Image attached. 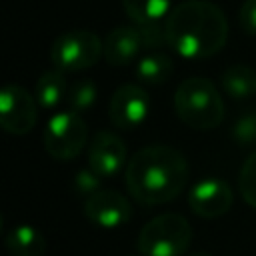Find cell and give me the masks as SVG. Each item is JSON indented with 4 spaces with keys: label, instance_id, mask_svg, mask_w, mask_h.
<instances>
[{
    "label": "cell",
    "instance_id": "22",
    "mask_svg": "<svg viewBox=\"0 0 256 256\" xmlns=\"http://www.w3.org/2000/svg\"><path fill=\"white\" fill-rule=\"evenodd\" d=\"M240 26L246 34L256 36V0H244L238 12Z\"/></svg>",
    "mask_w": 256,
    "mask_h": 256
},
{
    "label": "cell",
    "instance_id": "5",
    "mask_svg": "<svg viewBox=\"0 0 256 256\" xmlns=\"http://www.w3.org/2000/svg\"><path fill=\"white\" fill-rule=\"evenodd\" d=\"M104 56V40L90 30H72L58 36L50 48L54 68L62 72H80L94 66Z\"/></svg>",
    "mask_w": 256,
    "mask_h": 256
},
{
    "label": "cell",
    "instance_id": "4",
    "mask_svg": "<svg viewBox=\"0 0 256 256\" xmlns=\"http://www.w3.org/2000/svg\"><path fill=\"white\" fill-rule=\"evenodd\" d=\"M192 242V228L180 214H160L148 220L136 240L142 256H184Z\"/></svg>",
    "mask_w": 256,
    "mask_h": 256
},
{
    "label": "cell",
    "instance_id": "18",
    "mask_svg": "<svg viewBox=\"0 0 256 256\" xmlns=\"http://www.w3.org/2000/svg\"><path fill=\"white\" fill-rule=\"evenodd\" d=\"M98 98V86L96 82L84 78V80H78L74 82L72 86H68V92H66V106L68 110L72 112H84L88 108H92V104L96 102Z\"/></svg>",
    "mask_w": 256,
    "mask_h": 256
},
{
    "label": "cell",
    "instance_id": "8",
    "mask_svg": "<svg viewBox=\"0 0 256 256\" xmlns=\"http://www.w3.org/2000/svg\"><path fill=\"white\" fill-rule=\"evenodd\" d=\"M150 110V96L140 84H122L114 90L108 104V118L116 128L140 126Z\"/></svg>",
    "mask_w": 256,
    "mask_h": 256
},
{
    "label": "cell",
    "instance_id": "3",
    "mask_svg": "<svg viewBox=\"0 0 256 256\" xmlns=\"http://www.w3.org/2000/svg\"><path fill=\"white\" fill-rule=\"evenodd\" d=\"M174 110L178 118L194 130H212L224 120V102L220 90L202 76L180 82L174 92Z\"/></svg>",
    "mask_w": 256,
    "mask_h": 256
},
{
    "label": "cell",
    "instance_id": "6",
    "mask_svg": "<svg viewBox=\"0 0 256 256\" xmlns=\"http://www.w3.org/2000/svg\"><path fill=\"white\" fill-rule=\"evenodd\" d=\"M88 142V128L78 112H56L44 126V148L56 160L76 158Z\"/></svg>",
    "mask_w": 256,
    "mask_h": 256
},
{
    "label": "cell",
    "instance_id": "16",
    "mask_svg": "<svg viewBox=\"0 0 256 256\" xmlns=\"http://www.w3.org/2000/svg\"><path fill=\"white\" fill-rule=\"evenodd\" d=\"M124 12L134 24H162L172 10V0H122Z\"/></svg>",
    "mask_w": 256,
    "mask_h": 256
},
{
    "label": "cell",
    "instance_id": "13",
    "mask_svg": "<svg viewBox=\"0 0 256 256\" xmlns=\"http://www.w3.org/2000/svg\"><path fill=\"white\" fill-rule=\"evenodd\" d=\"M4 244L10 256H42L46 252L44 234L30 224H18L6 232Z\"/></svg>",
    "mask_w": 256,
    "mask_h": 256
},
{
    "label": "cell",
    "instance_id": "7",
    "mask_svg": "<svg viewBox=\"0 0 256 256\" xmlns=\"http://www.w3.org/2000/svg\"><path fill=\"white\" fill-rule=\"evenodd\" d=\"M38 118L36 98L20 84H6L0 92V126L14 136L28 134Z\"/></svg>",
    "mask_w": 256,
    "mask_h": 256
},
{
    "label": "cell",
    "instance_id": "19",
    "mask_svg": "<svg viewBox=\"0 0 256 256\" xmlns=\"http://www.w3.org/2000/svg\"><path fill=\"white\" fill-rule=\"evenodd\" d=\"M238 186H240V194L244 198V202L252 208H256V152H252L238 174Z\"/></svg>",
    "mask_w": 256,
    "mask_h": 256
},
{
    "label": "cell",
    "instance_id": "10",
    "mask_svg": "<svg viewBox=\"0 0 256 256\" xmlns=\"http://www.w3.org/2000/svg\"><path fill=\"white\" fill-rule=\"evenodd\" d=\"M234 202L232 188L220 178H202L188 192V206L202 218H218L230 210Z\"/></svg>",
    "mask_w": 256,
    "mask_h": 256
},
{
    "label": "cell",
    "instance_id": "12",
    "mask_svg": "<svg viewBox=\"0 0 256 256\" xmlns=\"http://www.w3.org/2000/svg\"><path fill=\"white\" fill-rule=\"evenodd\" d=\"M146 48L144 34L138 24H120L104 38V60L112 66H126Z\"/></svg>",
    "mask_w": 256,
    "mask_h": 256
},
{
    "label": "cell",
    "instance_id": "21",
    "mask_svg": "<svg viewBox=\"0 0 256 256\" xmlns=\"http://www.w3.org/2000/svg\"><path fill=\"white\" fill-rule=\"evenodd\" d=\"M100 184H102V176L96 170H92L90 166L82 168L74 174V188H76V192H80L84 196H92L94 192H98Z\"/></svg>",
    "mask_w": 256,
    "mask_h": 256
},
{
    "label": "cell",
    "instance_id": "14",
    "mask_svg": "<svg viewBox=\"0 0 256 256\" xmlns=\"http://www.w3.org/2000/svg\"><path fill=\"white\" fill-rule=\"evenodd\" d=\"M66 92H68V84H66L62 70H58V68L46 70L36 80V86H34V98H36L38 106L46 108V110L60 106L66 100Z\"/></svg>",
    "mask_w": 256,
    "mask_h": 256
},
{
    "label": "cell",
    "instance_id": "9",
    "mask_svg": "<svg viewBox=\"0 0 256 256\" xmlns=\"http://www.w3.org/2000/svg\"><path fill=\"white\" fill-rule=\"evenodd\" d=\"M84 214L86 218L104 228V230H114L124 226L130 216H132V206L128 198L116 190H98L92 196L84 200Z\"/></svg>",
    "mask_w": 256,
    "mask_h": 256
},
{
    "label": "cell",
    "instance_id": "2",
    "mask_svg": "<svg viewBox=\"0 0 256 256\" xmlns=\"http://www.w3.org/2000/svg\"><path fill=\"white\" fill-rule=\"evenodd\" d=\"M124 180L130 196L140 204H166L182 192L188 164L176 148L152 144L132 154L124 168Z\"/></svg>",
    "mask_w": 256,
    "mask_h": 256
},
{
    "label": "cell",
    "instance_id": "15",
    "mask_svg": "<svg viewBox=\"0 0 256 256\" xmlns=\"http://www.w3.org/2000/svg\"><path fill=\"white\" fill-rule=\"evenodd\" d=\"M220 86L234 100H244L256 94V70L244 64L230 66L220 76Z\"/></svg>",
    "mask_w": 256,
    "mask_h": 256
},
{
    "label": "cell",
    "instance_id": "20",
    "mask_svg": "<svg viewBox=\"0 0 256 256\" xmlns=\"http://www.w3.org/2000/svg\"><path fill=\"white\" fill-rule=\"evenodd\" d=\"M232 136L240 144H254L256 142V112L242 114L232 126Z\"/></svg>",
    "mask_w": 256,
    "mask_h": 256
},
{
    "label": "cell",
    "instance_id": "1",
    "mask_svg": "<svg viewBox=\"0 0 256 256\" xmlns=\"http://www.w3.org/2000/svg\"><path fill=\"white\" fill-rule=\"evenodd\" d=\"M166 46L184 60H204L218 54L228 40L224 12L208 0H186L172 6L164 20Z\"/></svg>",
    "mask_w": 256,
    "mask_h": 256
},
{
    "label": "cell",
    "instance_id": "23",
    "mask_svg": "<svg viewBox=\"0 0 256 256\" xmlns=\"http://www.w3.org/2000/svg\"><path fill=\"white\" fill-rule=\"evenodd\" d=\"M186 256H212L208 252H192V254H186Z\"/></svg>",
    "mask_w": 256,
    "mask_h": 256
},
{
    "label": "cell",
    "instance_id": "11",
    "mask_svg": "<svg viewBox=\"0 0 256 256\" xmlns=\"http://www.w3.org/2000/svg\"><path fill=\"white\" fill-rule=\"evenodd\" d=\"M126 144L112 132H98L88 148V166L96 170L102 178L118 174L122 168H126Z\"/></svg>",
    "mask_w": 256,
    "mask_h": 256
},
{
    "label": "cell",
    "instance_id": "17",
    "mask_svg": "<svg viewBox=\"0 0 256 256\" xmlns=\"http://www.w3.org/2000/svg\"><path fill=\"white\" fill-rule=\"evenodd\" d=\"M172 74V60L162 52H150L138 58L136 62V78L140 84L156 86L170 78Z\"/></svg>",
    "mask_w": 256,
    "mask_h": 256
}]
</instances>
